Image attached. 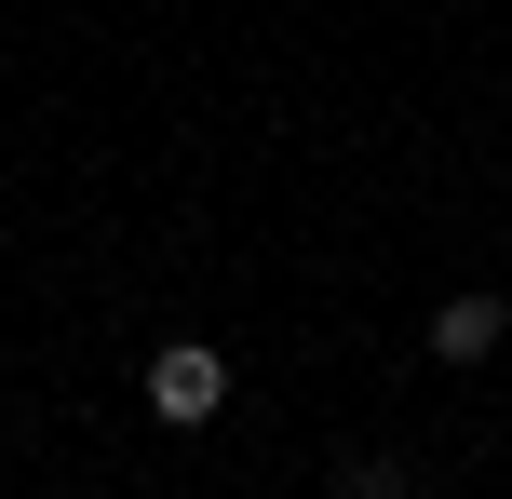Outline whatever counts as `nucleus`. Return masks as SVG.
Here are the masks:
<instances>
[{"label": "nucleus", "mask_w": 512, "mask_h": 499, "mask_svg": "<svg viewBox=\"0 0 512 499\" xmlns=\"http://www.w3.org/2000/svg\"><path fill=\"white\" fill-rule=\"evenodd\" d=\"M149 419H162V432H216V419H230V351L162 338V351H149Z\"/></svg>", "instance_id": "1"}, {"label": "nucleus", "mask_w": 512, "mask_h": 499, "mask_svg": "<svg viewBox=\"0 0 512 499\" xmlns=\"http://www.w3.org/2000/svg\"><path fill=\"white\" fill-rule=\"evenodd\" d=\"M499 338H512V297H445V311H432V351H445V365H486Z\"/></svg>", "instance_id": "2"}]
</instances>
